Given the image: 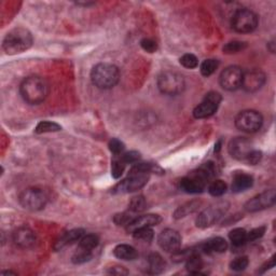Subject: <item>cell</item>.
I'll list each match as a JSON object with an SVG mask.
<instances>
[{"label":"cell","instance_id":"30","mask_svg":"<svg viewBox=\"0 0 276 276\" xmlns=\"http://www.w3.org/2000/svg\"><path fill=\"white\" fill-rule=\"evenodd\" d=\"M92 259V251L81 248V247H78L77 251L74 253V256L72 258V261L75 264H81V263H86L88 261Z\"/></svg>","mask_w":276,"mask_h":276},{"label":"cell","instance_id":"19","mask_svg":"<svg viewBox=\"0 0 276 276\" xmlns=\"http://www.w3.org/2000/svg\"><path fill=\"white\" fill-rule=\"evenodd\" d=\"M253 185L252 176L246 173H237L233 177L232 181V190L234 192H243L247 189L251 188Z\"/></svg>","mask_w":276,"mask_h":276},{"label":"cell","instance_id":"8","mask_svg":"<svg viewBox=\"0 0 276 276\" xmlns=\"http://www.w3.org/2000/svg\"><path fill=\"white\" fill-rule=\"evenodd\" d=\"M263 123L262 116L256 110L240 111L235 118V126L245 133H254L261 129Z\"/></svg>","mask_w":276,"mask_h":276},{"label":"cell","instance_id":"7","mask_svg":"<svg viewBox=\"0 0 276 276\" xmlns=\"http://www.w3.org/2000/svg\"><path fill=\"white\" fill-rule=\"evenodd\" d=\"M258 16L248 9H240L232 18V27L237 33L247 34L256 30L258 26Z\"/></svg>","mask_w":276,"mask_h":276},{"label":"cell","instance_id":"6","mask_svg":"<svg viewBox=\"0 0 276 276\" xmlns=\"http://www.w3.org/2000/svg\"><path fill=\"white\" fill-rule=\"evenodd\" d=\"M19 201L23 208L31 211H38L46 207L48 196L41 189L28 188L21 193Z\"/></svg>","mask_w":276,"mask_h":276},{"label":"cell","instance_id":"34","mask_svg":"<svg viewBox=\"0 0 276 276\" xmlns=\"http://www.w3.org/2000/svg\"><path fill=\"white\" fill-rule=\"evenodd\" d=\"M247 47L246 42L239 41V40H233L230 41L223 47V52L226 54H233V53H238L240 51L245 50Z\"/></svg>","mask_w":276,"mask_h":276},{"label":"cell","instance_id":"31","mask_svg":"<svg viewBox=\"0 0 276 276\" xmlns=\"http://www.w3.org/2000/svg\"><path fill=\"white\" fill-rule=\"evenodd\" d=\"M146 206H147V203L145 197L143 195H138V196H134L131 200L129 204V209L132 211V213L137 214L144 211L146 209Z\"/></svg>","mask_w":276,"mask_h":276},{"label":"cell","instance_id":"43","mask_svg":"<svg viewBox=\"0 0 276 276\" xmlns=\"http://www.w3.org/2000/svg\"><path fill=\"white\" fill-rule=\"evenodd\" d=\"M261 158H262V152L259 151V150H252L248 157H247L246 161L248 164H251V165H256L258 164L259 162L261 161Z\"/></svg>","mask_w":276,"mask_h":276},{"label":"cell","instance_id":"14","mask_svg":"<svg viewBox=\"0 0 276 276\" xmlns=\"http://www.w3.org/2000/svg\"><path fill=\"white\" fill-rule=\"evenodd\" d=\"M229 153L236 160H246L249 153L253 150L252 143L246 137L233 138L229 144Z\"/></svg>","mask_w":276,"mask_h":276},{"label":"cell","instance_id":"40","mask_svg":"<svg viewBox=\"0 0 276 276\" xmlns=\"http://www.w3.org/2000/svg\"><path fill=\"white\" fill-rule=\"evenodd\" d=\"M140 46L148 53H154L158 50V44L150 38H145L140 41Z\"/></svg>","mask_w":276,"mask_h":276},{"label":"cell","instance_id":"18","mask_svg":"<svg viewBox=\"0 0 276 276\" xmlns=\"http://www.w3.org/2000/svg\"><path fill=\"white\" fill-rule=\"evenodd\" d=\"M205 187H206V185L193 175H189L180 180V189L187 193H201L204 191Z\"/></svg>","mask_w":276,"mask_h":276},{"label":"cell","instance_id":"3","mask_svg":"<svg viewBox=\"0 0 276 276\" xmlns=\"http://www.w3.org/2000/svg\"><path fill=\"white\" fill-rule=\"evenodd\" d=\"M33 35L26 28L18 27L10 31L4 39L3 48L7 54L14 55L23 53L33 45Z\"/></svg>","mask_w":276,"mask_h":276},{"label":"cell","instance_id":"10","mask_svg":"<svg viewBox=\"0 0 276 276\" xmlns=\"http://www.w3.org/2000/svg\"><path fill=\"white\" fill-rule=\"evenodd\" d=\"M276 201L275 190H266L264 192L257 194L245 204V210L248 213H256L273 206Z\"/></svg>","mask_w":276,"mask_h":276},{"label":"cell","instance_id":"39","mask_svg":"<svg viewBox=\"0 0 276 276\" xmlns=\"http://www.w3.org/2000/svg\"><path fill=\"white\" fill-rule=\"evenodd\" d=\"M134 216H132L130 213H122V214H118L113 218V221L116 222L118 225H127L130 222L134 220Z\"/></svg>","mask_w":276,"mask_h":276},{"label":"cell","instance_id":"12","mask_svg":"<svg viewBox=\"0 0 276 276\" xmlns=\"http://www.w3.org/2000/svg\"><path fill=\"white\" fill-rule=\"evenodd\" d=\"M243 78V70L238 66L226 67L220 75V86L226 91H236L240 88Z\"/></svg>","mask_w":276,"mask_h":276},{"label":"cell","instance_id":"22","mask_svg":"<svg viewBox=\"0 0 276 276\" xmlns=\"http://www.w3.org/2000/svg\"><path fill=\"white\" fill-rule=\"evenodd\" d=\"M84 235V231L82 229H74L66 232L65 234H63L61 238L56 242L55 248L60 249L63 248L64 246H66L68 244H72L74 242H77V240L81 239V237Z\"/></svg>","mask_w":276,"mask_h":276},{"label":"cell","instance_id":"2","mask_svg":"<svg viewBox=\"0 0 276 276\" xmlns=\"http://www.w3.org/2000/svg\"><path fill=\"white\" fill-rule=\"evenodd\" d=\"M23 100L31 105H39L50 93V84L40 76L27 77L20 87Z\"/></svg>","mask_w":276,"mask_h":276},{"label":"cell","instance_id":"41","mask_svg":"<svg viewBox=\"0 0 276 276\" xmlns=\"http://www.w3.org/2000/svg\"><path fill=\"white\" fill-rule=\"evenodd\" d=\"M125 164H135L140 160V153L137 151H129L121 155Z\"/></svg>","mask_w":276,"mask_h":276},{"label":"cell","instance_id":"20","mask_svg":"<svg viewBox=\"0 0 276 276\" xmlns=\"http://www.w3.org/2000/svg\"><path fill=\"white\" fill-rule=\"evenodd\" d=\"M228 248V243L222 237H214L208 239L207 242H205L202 246V249L207 252H224Z\"/></svg>","mask_w":276,"mask_h":276},{"label":"cell","instance_id":"42","mask_svg":"<svg viewBox=\"0 0 276 276\" xmlns=\"http://www.w3.org/2000/svg\"><path fill=\"white\" fill-rule=\"evenodd\" d=\"M264 233H265L264 226H259V228L253 229L250 232H247V239H248V240H256L260 237H262Z\"/></svg>","mask_w":276,"mask_h":276},{"label":"cell","instance_id":"1","mask_svg":"<svg viewBox=\"0 0 276 276\" xmlns=\"http://www.w3.org/2000/svg\"><path fill=\"white\" fill-rule=\"evenodd\" d=\"M153 166L147 163H135L126 178L113 189L115 193H130L144 188L150 178Z\"/></svg>","mask_w":276,"mask_h":276},{"label":"cell","instance_id":"32","mask_svg":"<svg viewBox=\"0 0 276 276\" xmlns=\"http://www.w3.org/2000/svg\"><path fill=\"white\" fill-rule=\"evenodd\" d=\"M61 130H62V126L58 123L51 122V121H42L36 126L35 132H36L37 134H42V133L59 132Z\"/></svg>","mask_w":276,"mask_h":276},{"label":"cell","instance_id":"29","mask_svg":"<svg viewBox=\"0 0 276 276\" xmlns=\"http://www.w3.org/2000/svg\"><path fill=\"white\" fill-rule=\"evenodd\" d=\"M208 192L210 195H213L215 197L221 196L226 192V183L223 180H214L213 182H210V185L208 187Z\"/></svg>","mask_w":276,"mask_h":276},{"label":"cell","instance_id":"37","mask_svg":"<svg viewBox=\"0 0 276 276\" xmlns=\"http://www.w3.org/2000/svg\"><path fill=\"white\" fill-rule=\"evenodd\" d=\"M180 64L188 69L196 68L199 65V60L196 59V56L193 54H185L180 58Z\"/></svg>","mask_w":276,"mask_h":276},{"label":"cell","instance_id":"24","mask_svg":"<svg viewBox=\"0 0 276 276\" xmlns=\"http://www.w3.org/2000/svg\"><path fill=\"white\" fill-rule=\"evenodd\" d=\"M187 270L192 273V274H201V271L204 267V262L202 258L197 253H193L192 256H190L187 259V264H186Z\"/></svg>","mask_w":276,"mask_h":276},{"label":"cell","instance_id":"36","mask_svg":"<svg viewBox=\"0 0 276 276\" xmlns=\"http://www.w3.org/2000/svg\"><path fill=\"white\" fill-rule=\"evenodd\" d=\"M248 263H249L248 258H247L246 256H242V257L235 258L234 260L231 261L230 267L232 268L233 271L240 272V271H244L245 268L248 266Z\"/></svg>","mask_w":276,"mask_h":276},{"label":"cell","instance_id":"21","mask_svg":"<svg viewBox=\"0 0 276 276\" xmlns=\"http://www.w3.org/2000/svg\"><path fill=\"white\" fill-rule=\"evenodd\" d=\"M113 254L118 258L124 261H132L135 260L138 256L136 249L133 246L127 244H120L115 249H113Z\"/></svg>","mask_w":276,"mask_h":276},{"label":"cell","instance_id":"15","mask_svg":"<svg viewBox=\"0 0 276 276\" xmlns=\"http://www.w3.org/2000/svg\"><path fill=\"white\" fill-rule=\"evenodd\" d=\"M158 243L162 249L168 252H176L180 248L181 236L176 230L165 229L159 234Z\"/></svg>","mask_w":276,"mask_h":276},{"label":"cell","instance_id":"35","mask_svg":"<svg viewBox=\"0 0 276 276\" xmlns=\"http://www.w3.org/2000/svg\"><path fill=\"white\" fill-rule=\"evenodd\" d=\"M219 66V62L217 60H205L201 65V74L204 77H209L213 75Z\"/></svg>","mask_w":276,"mask_h":276},{"label":"cell","instance_id":"17","mask_svg":"<svg viewBox=\"0 0 276 276\" xmlns=\"http://www.w3.org/2000/svg\"><path fill=\"white\" fill-rule=\"evenodd\" d=\"M161 217L155 214H148L144 216H137L134 218V220L126 225L127 232L133 233L135 230L140 228H146V226H154L161 222Z\"/></svg>","mask_w":276,"mask_h":276},{"label":"cell","instance_id":"5","mask_svg":"<svg viewBox=\"0 0 276 276\" xmlns=\"http://www.w3.org/2000/svg\"><path fill=\"white\" fill-rule=\"evenodd\" d=\"M158 88L163 94L178 95L185 89V79L178 73L164 72L158 77Z\"/></svg>","mask_w":276,"mask_h":276},{"label":"cell","instance_id":"9","mask_svg":"<svg viewBox=\"0 0 276 276\" xmlns=\"http://www.w3.org/2000/svg\"><path fill=\"white\" fill-rule=\"evenodd\" d=\"M221 103V95L217 92H209L193 110V116L196 119H206L214 115Z\"/></svg>","mask_w":276,"mask_h":276},{"label":"cell","instance_id":"26","mask_svg":"<svg viewBox=\"0 0 276 276\" xmlns=\"http://www.w3.org/2000/svg\"><path fill=\"white\" fill-rule=\"evenodd\" d=\"M125 162L122 160L121 155H115V159L111 162V174L113 178H120L123 175V172L125 169Z\"/></svg>","mask_w":276,"mask_h":276},{"label":"cell","instance_id":"11","mask_svg":"<svg viewBox=\"0 0 276 276\" xmlns=\"http://www.w3.org/2000/svg\"><path fill=\"white\" fill-rule=\"evenodd\" d=\"M226 207L224 204H217L204 209L196 218V225L201 229H206L214 225L225 213Z\"/></svg>","mask_w":276,"mask_h":276},{"label":"cell","instance_id":"38","mask_svg":"<svg viewBox=\"0 0 276 276\" xmlns=\"http://www.w3.org/2000/svg\"><path fill=\"white\" fill-rule=\"evenodd\" d=\"M109 150L115 154V155H120L121 154L124 149H125V146L124 144L122 143L121 140H119L117 138H112L110 141H109Z\"/></svg>","mask_w":276,"mask_h":276},{"label":"cell","instance_id":"33","mask_svg":"<svg viewBox=\"0 0 276 276\" xmlns=\"http://www.w3.org/2000/svg\"><path fill=\"white\" fill-rule=\"evenodd\" d=\"M133 236L138 240H143V242H151L153 239L154 233L150 226H146V228H140L134 231Z\"/></svg>","mask_w":276,"mask_h":276},{"label":"cell","instance_id":"45","mask_svg":"<svg viewBox=\"0 0 276 276\" xmlns=\"http://www.w3.org/2000/svg\"><path fill=\"white\" fill-rule=\"evenodd\" d=\"M3 274H16V273H13V272H11V271H4V272H2Z\"/></svg>","mask_w":276,"mask_h":276},{"label":"cell","instance_id":"44","mask_svg":"<svg viewBox=\"0 0 276 276\" xmlns=\"http://www.w3.org/2000/svg\"><path fill=\"white\" fill-rule=\"evenodd\" d=\"M108 273L113 274V275H126L129 272H127L123 266L116 265V266L110 267V270L108 271Z\"/></svg>","mask_w":276,"mask_h":276},{"label":"cell","instance_id":"13","mask_svg":"<svg viewBox=\"0 0 276 276\" xmlns=\"http://www.w3.org/2000/svg\"><path fill=\"white\" fill-rule=\"evenodd\" d=\"M266 81V76L263 72L259 69H251L248 72L243 73L242 84L240 87L244 89V91L248 92V93H254V92L259 91L264 86Z\"/></svg>","mask_w":276,"mask_h":276},{"label":"cell","instance_id":"25","mask_svg":"<svg viewBox=\"0 0 276 276\" xmlns=\"http://www.w3.org/2000/svg\"><path fill=\"white\" fill-rule=\"evenodd\" d=\"M229 237L232 244L235 247H239L244 245L246 242H248V239H247V231L242 228L233 229L229 233Z\"/></svg>","mask_w":276,"mask_h":276},{"label":"cell","instance_id":"4","mask_svg":"<svg viewBox=\"0 0 276 276\" xmlns=\"http://www.w3.org/2000/svg\"><path fill=\"white\" fill-rule=\"evenodd\" d=\"M120 79V72L116 65L109 63L97 64L92 69L91 80L94 86L101 90L115 88Z\"/></svg>","mask_w":276,"mask_h":276},{"label":"cell","instance_id":"16","mask_svg":"<svg viewBox=\"0 0 276 276\" xmlns=\"http://www.w3.org/2000/svg\"><path fill=\"white\" fill-rule=\"evenodd\" d=\"M36 240L37 238L35 232L26 226L19 228L13 233V242L21 248H32L36 244Z\"/></svg>","mask_w":276,"mask_h":276},{"label":"cell","instance_id":"27","mask_svg":"<svg viewBox=\"0 0 276 276\" xmlns=\"http://www.w3.org/2000/svg\"><path fill=\"white\" fill-rule=\"evenodd\" d=\"M98 244H100V238H98L97 235L87 234V235H83L81 237L79 247L92 251V250L96 248V247L98 246Z\"/></svg>","mask_w":276,"mask_h":276},{"label":"cell","instance_id":"23","mask_svg":"<svg viewBox=\"0 0 276 276\" xmlns=\"http://www.w3.org/2000/svg\"><path fill=\"white\" fill-rule=\"evenodd\" d=\"M148 263V273L150 274H160L165 270V261L159 253H151L147 259Z\"/></svg>","mask_w":276,"mask_h":276},{"label":"cell","instance_id":"28","mask_svg":"<svg viewBox=\"0 0 276 276\" xmlns=\"http://www.w3.org/2000/svg\"><path fill=\"white\" fill-rule=\"evenodd\" d=\"M200 203L199 202H189L185 205H182V206L178 207L176 209V211L174 213V217L176 219H179V218H182V217H186L188 216L189 214L193 213V211L199 207Z\"/></svg>","mask_w":276,"mask_h":276}]
</instances>
